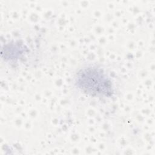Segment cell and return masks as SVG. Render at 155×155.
I'll use <instances>...</instances> for the list:
<instances>
[{
	"label": "cell",
	"mask_w": 155,
	"mask_h": 155,
	"mask_svg": "<svg viewBox=\"0 0 155 155\" xmlns=\"http://www.w3.org/2000/svg\"><path fill=\"white\" fill-rule=\"evenodd\" d=\"M78 87L91 95H109L112 91L111 83L99 70L88 68L80 72L77 78Z\"/></svg>",
	"instance_id": "1"
}]
</instances>
